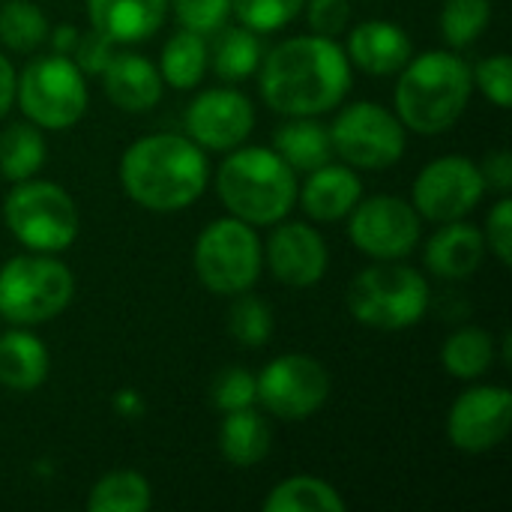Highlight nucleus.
I'll use <instances>...</instances> for the list:
<instances>
[{
  "mask_svg": "<svg viewBox=\"0 0 512 512\" xmlns=\"http://www.w3.org/2000/svg\"><path fill=\"white\" fill-rule=\"evenodd\" d=\"M261 96L285 117H321L351 90V60L330 36H294L261 57Z\"/></svg>",
  "mask_w": 512,
  "mask_h": 512,
  "instance_id": "f257e3e1",
  "label": "nucleus"
},
{
  "mask_svg": "<svg viewBox=\"0 0 512 512\" xmlns=\"http://www.w3.org/2000/svg\"><path fill=\"white\" fill-rule=\"evenodd\" d=\"M210 165L189 135L138 138L120 159V186L144 210L177 213L192 207L207 189Z\"/></svg>",
  "mask_w": 512,
  "mask_h": 512,
  "instance_id": "f03ea898",
  "label": "nucleus"
},
{
  "mask_svg": "<svg viewBox=\"0 0 512 512\" xmlns=\"http://www.w3.org/2000/svg\"><path fill=\"white\" fill-rule=\"evenodd\" d=\"M474 93L471 66L456 51H423L399 69L396 117L417 135H441L459 123Z\"/></svg>",
  "mask_w": 512,
  "mask_h": 512,
  "instance_id": "7ed1b4c3",
  "label": "nucleus"
},
{
  "mask_svg": "<svg viewBox=\"0 0 512 512\" xmlns=\"http://www.w3.org/2000/svg\"><path fill=\"white\" fill-rule=\"evenodd\" d=\"M297 171L267 147H234L216 171L222 207L246 225H276L297 204Z\"/></svg>",
  "mask_w": 512,
  "mask_h": 512,
  "instance_id": "20e7f679",
  "label": "nucleus"
},
{
  "mask_svg": "<svg viewBox=\"0 0 512 512\" xmlns=\"http://www.w3.org/2000/svg\"><path fill=\"white\" fill-rule=\"evenodd\" d=\"M345 303L357 324L381 333H399L426 318L432 291L414 267L378 261L351 279Z\"/></svg>",
  "mask_w": 512,
  "mask_h": 512,
  "instance_id": "39448f33",
  "label": "nucleus"
},
{
  "mask_svg": "<svg viewBox=\"0 0 512 512\" xmlns=\"http://www.w3.org/2000/svg\"><path fill=\"white\" fill-rule=\"evenodd\" d=\"M72 294L75 276L57 255H15L0 267V318L12 327H39L57 318Z\"/></svg>",
  "mask_w": 512,
  "mask_h": 512,
  "instance_id": "423d86ee",
  "label": "nucleus"
},
{
  "mask_svg": "<svg viewBox=\"0 0 512 512\" xmlns=\"http://www.w3.org/2000/svg\"><path fill=\"white\" fill-rule=\"evenodd\" d=\"M3 222L9 234L30 252L57 255L78 240L81 216L72 195L48 180H21L3 198Z\"/></svg>",
  "mask_w": 512,
  "mask_h": 512,
  "instance_id": "0eeeda50",
  "label": "nucleus"
},
{
  "mask_svg": "<svg viewBox=\"0 0 512 512\" xmlns=\"http://www.w3.org/2000/svg\"><path fill=\"white\" fill-rule=\"evenodd\" d=\"M192 264L198 282L207 291L219 297H237L258 282L264 267V246L255 234V225L228 216L210 222L198 234Z\"/></svg>",
  "mask_w": 512,
  "mask_h": 512,
  "instance_id": "6e6552de",
  "label": "nucleus"
},
{
  "mask_svg": "<svg viewBox=\"0 0 512 512\" xmlns=\"http://www.w3.org/2000/svg\"><path fill=\"white\" fill-rule=\"evenodd\" d=\"M21 114L39 129H69L87 111L84 72L66 54L36 57L15 81Z\"/></svg>",
  "mask_w": 512,
  "mask_h": 512,
  "instance_id": "1a4fd4ad",
  "label": "nucleus"
},
{
  "mask_svg": "<svg viewBox=\"0 0 512 512\" xmlns=\"http://www.w3.org/2000/svg\"><path fill=\"white\" fill-rule=\"evenodd\" d=\"M327 129L333 153H339L345 165L363 171H384L396 165L408 147L402 120L378 102H354L342 108Z\"/></svg>",
  "mask_w": 512,
  "mask_h": 512,
  "instance_id": "9d476101",
  "label": "nucleus"
},
{
  "mask_svg": "<svg viewBox=\"0 0 512 512\" xmlns=\"http://www.w3.org/2000/svg\"><path fill=\"white\" fill-rule=\"evenodd\" d=\"M420 213L411 201L399 195H372L360 198L348 213L351 243L375 261H402L408 258L423 234Z\"/></svg>",
  "mask_w": 512,
  "mask_h": 512,
  "instance_id": "9b49d317",
  "label": "nucleus"
},
{
  "mask_svg": "<svg viewBox=\"0 0 512 512\" xmlns=\"http://www.w3.org/2000/svg\"><path fill=\"white\" fill-rule=\"evenodd\" d=\"M255 384L261 408L288 423L309 420L330 396V372L309 354H282L270 360Z\"/></svg>",
  "mask_w": 512,
  "mask_h": 512,
  "instance_id": "f8f14e48",
  "label": "nucleus"
},
{
  "mask_svg": "<svg viewBox=\"0 0 512 512\" xmlns=\"http://www.w3.org/2000/svg\"><path fill=\"white\" fill-rule=\"evenodd\" d=\"M486 195L480 165L465 156H441L429 162L411 189V204L420 219L429 222H456L465 219Z\"/></svg>",
  "mask_w": 512,
  "mask_h": 512,
  "instance_id": "ddd939ff",
  "label": "nucleus"
},
{
  "mask_svg": "<svg viewBox=\"0 0 512 512\" xmlns=\"http://www.w3.org/2000/svg\"><path fill=\"white\" fill-rule=\"evenodd\" d=\"M512 426V393L507 387L465 390L447 414V438L456 450L480 456L507 441Z\"/></svg>",
  "mask_w": 512,
  "mask_h": 512,
  "instance_id": "4468645a",
  "label": "nucleus"
},
{
  "mask_svg": "<svg viewBox=\"0 0 512 512\" xmlns=\"http://www.w3.org/2000/svg\"><path fill=\"white\" fill-rule=\"evenodd\" d=\"M255 126L252 102L231 87H210L186 108V135L201 150H234Z\"/></svg>",
  "mask_w": 512,
  "mask_h": 512,
  "instance_id": "2eb2a0df",
  "label": "nucleus"
},
{
  "mask_svg": "<svg viewBox=\"0 0 512 512\" xmlns=\"http://www.w3.org/2000/svg\"><path fill=\"white\" fill-rule=\"evenodd\" d=\"M264 264L288 288H312L324 279L330 252L318 228L306 222H276L264 246Z\"/></svg>",
  "mask_w": 512,
  "mask_h": 512,
  "instance_id": "dca6fc26",
  "label": "nucleus"
},
{
  "mask_svg": "<svg viewBox=\"0 0 512 512\" xmlns=\"http://www.w3.org/2000/svg\"><path fill=\"white\" fill-rule=\"evenodd\" d=\"M414 57L411 36L393 21H363L348 36V60L369 75H396Z\"/></svg>",
  "mask_w": 512,
  "mask_h": 512,
  "instance_id": "f3484780",
  "label": "nucleus"
},
{
  "mask_svg": "<svg viewBox=\"0 0 512 512\" xmlns=\"http://www.w3.org/2000/svg\"><path fill=\"white\" fill-rule=\"evenodd\" d=\"M486 258V237L465 219L444 222L426 243V267L447 282H462L480 270Z\"/></svg>",
  "mask_w": 512,
  "mask_h": 512,
  "instance_id": "a211bd4d",
  "label": "nucleus"
},
{
  "mask_svg": "<svg viewBox=\"0 0 512 512\" xmlns=\"http://www.w3.org/2000/svg\"><path fill=\"white\" fill-rule=\"evenodd\" d=\"M102 84H105V96L120 111H132V114L150 111L162 99V87H165L159 69L147 57L129 51H114V57L102 69Z\"/></svg>",
  "mask_w": 512,
  "mask_h": 512,
  "instance_id": "6ab92c4d",
  "label": "nucleus"
},
{
  "mask_svg": "<svg viewBox=\"0 0 512 512\" xmlns=\"http://www.w3.org/2000/svg\"><path fill=\"white\" fill-rule=\"evenodd\" d=\"M90 27L117 45L150 39L165 15L168 0H87Z\"/></svg>",
  "mask_w": 512,
  "mask_h": 512,
  "instance_id": "aec40b11",
  "label": "nucleus"
},
{
  "mask_svg": "<svg viewBox=\"0 0 512 512\" xmlns=\"http://www.w3.org/2000/svg\"><path fill=\"white\" fill-rule=\"evenodd\" d=\"M363 198V183L351 165H321L309 171L300 189V207L315 222H339L345 219L357 201Z\"/></svg>",
  "mask_w": 512,
  "mask_h": 512,
  "instance_id": "412c9836",
  "label": "nucleus"
},
{
  "mask_svg": "<svg viewBox=\"0 0 512 512\" xmlns=\"http://www.w3.org/2000/svg\"><path fill=\"white\" fill-rule=\"evenodd\" d=\"M51 369L48 348L27 327L0 333V387L15 393H33L45 384Z\"/></svg>",
  "mask_w": 512,
  "mask_h": 512,
  "instance_id": "4be33fe9",
  "label": "nucleus"
},
{
  "mask_svg": "<svg viewBox=\"0 0 512 512\" xmlns=\"http://www.w3.org/2000/svg\"><path fill=\"white\" fill-rule=\"evenodd\" d=\"M270 447H273V435L258 411L240 408L225 414L219 426V453L225 456L228 465L255 468L270 456Z\"/></svg>",
  "mask_w": 512,
  "mask_h": 512,
  "instance_id": "5701e85b",
  "label": "nucleus"
},
{
  "mask_svg": "<svg viewBox=\"0 0 512 512\" xmlns=\"http://www.w3.org/2000/svg\"><path fill=\"white\" fill-rule=\"evenodd\" d=\"M273 150L294 168V171H315L330 162L333 144L330 129L321 126L315 117H291L273 135Z\"/></svg>",
  "mask_w": 512,
  "mask_h": 512,
  "instance_id": "b1692460",
  "label": "nucleus"
},
{
  "mask_svg": "<svg viewBox=\"0 0 512 512\" xmlns=\"http://www.w3.org/2000/svg\"><path fill=\"white\" fill-rule=\"evenodd\" d=\"M207 51H210V66H213L216 78H222V81L249 78L252 72H258L261 57H264L258 33L249 30L246 24H237V27L222 24L216 30L213 48H207Z\"/></svg>",
  "mask_w": 512,
  "mask_h": 512,
  "instance_id": "393cba45",
  "label": "nucleus"
},
{
  "mask_svg": "<svg viewBox=\"0 0 512 512\" xmlns=\"http://www.w3.org/2000/svg\"><path fill=\"white\" fill-rule=\"evenodd\" d=\"M210 66V51H207V42L201 33H192V30H177L162 54H159V75H162V84L174 87V90H192L198 87V81L204 78Z\"/></svg>",
  "mask_w": 512,
  "mask_h": 512,
  "instance_id": "a878e982",
  "label": "nucleus"
},
{
  "mask_svg": "<svg viewBox=\"0 0 512 512\" xmlns=\"http://www.w3.org/2000/svg\"><path fill=\"white\" fill-rule=\"evenodd\" d=\"M495 336L483 327H462L456 330L444 348L441 363L459 381H477L495 366Z\"/></svg>",
  "mask_w": 512,
  "mask_h": 512,
  "instance_id": "bb28decb",
  "label": "nucleus"
},
{
  "mask_svg": "<svg viewBox=\"0 0 512 512\" xmlns=\"http://www.w3.org/2000/svg\"><path fill=\"white\" fill-rule=\"evenodd\" d=\"M342 495L321 477H288L264 498V512H342Z\"/></svg>",
  "mask_w": 512,
  "mask_h": 512,
  "instance_id": "cd10ccee",
  "label": "nucleus"
},
{
  "mask_svg": "<svg viewBox=\"0 0 512 512\" xmlns=\"http://www.w3.org/2000/svg\"><path fill=\"white\" fill-rule=\"evenodd\" d=\"M45 138L33 123H12L0 132V174L9 183L30 180L45 165Z\"/></svg>",
  "mask_w": 512,
  "mask_h": 512,
  "instance_id": "c85d7f7f",
  "label": "nucleus"
},
{
  "mask_svg": "<svg viewBox=\"0 0 512 512\" xmlns=\"http://www.w3.org/2000/svg\"><path fill=\"white\" fill-rule=\"evenodd\" d=\"M153 504L150 483L138 471H111L90 489V512H144Z\"/></svg>",
  "mask_w": 512,
  "mask_h": 512,
  "instance_id": "c756f323",
  "label": "nucleus"
},
{
  "mask_svg": "<svg viewBox=\"0 0 512 512\" xmlns=\"http://www.w3.org/2000/svg\"><path fill=\"white\" fill-rule=\"evenodd\" d=\"M48 30L51 24L45 12L30 0H6V6L0 9V42L9 51H36L48 39Z\"/></svg>",
  "mask_w": 512,
  "mask_h": 512,
  "instance_id": "7c9ffc66",
  "label": "nucleus"
},
{
  "mask_svg": "<svg viewBox=\"0 0 512 512\" xmlns=\"http://www.w3.org/2000/svg\"><path fill=\"white\" fill-rule=\"evenodd\" d=\"M492 21V0H444L441 33L450 48L474 45Z\"/></svg>",
  "mask_w": 512,
  "mask_h": 512,
  "instance_id": "2f4dec72",
  "label": "nucleus"
},
{
  "mask_svg": "<svg viewBox=\"0 0 512 512\" xmlns=\"http://www.w3.org/2000/svg\"><path fill=\"white\" fill-rule=\"evenodd\" d=\"M228 330L231 336L246 348H264L273 336V315L270 306L261 297H252L249 291L237 294L228 312Z\"/></svg>",
  "mask_w": 512,
  "mask_h": 512,
  "instance_id": "473e14b6",
  "label": "nucleus"
},
{
  "mask_svg": "<svg viewBox=\"0 0 512 512\" xmlns=\"http://www.w3.org/2000/svg\"><path fill=\"white\" fill-rule=\"evenodd\" d=\"M303 3L306 0H231V12L249 30L270 33L288 27L303 12Z\"/></svg>",
  "mask_w": 512,
  "mask_h": 512,
  "instance_id": "72a5a7b5",
  "label": "nucleus"
},
{
  "mask_svg": "<svg viewBox=\"0 0 512 512\" xmlns=\"http://www.w3.org/2000/svg\"><path fill=\"white\" fill-rule=\"evenodd\" d=\"M213 405L228 414V411H240V408H252L258 402V384L255 375H249L243 366H231L225 372H219V378L213 381Z\"/></svg>",
  "mask_w": 512,
  "mask_h": 512,
  "instance_id": "f704fd0d",
  "label": "nucleus"
},
{
  "mask_svg": "<svg viewBox=\"0 0 512 512\" xmlns=\"http://www.w3.org/2000/svg\"><path fill=\"white\" fill-rule=\"evenodd\" d=\"M168 9H174L183 30L210 36L228 21L231 0H168Z\"/></svg>",
  "mask_w": 512,
  "mask_h": 512,
  "instance_id": "c9c22d12",
  "label": "nucleus"
},
{
  "mask_svg": "<svg viewBox=\"0 0 512 512\" xmlns=\"http://www.w3.org/2000/svg\"><path fill=\"white\" fill-rule=\"evenodd\" d=\"M474 87L498 108H510L512 102V63L507 54H492L471 69Z\"/></svg>",
  "mask_w": 512,
  "mask_h": 512,
  "instance_id": "e433bc0d",
  "label": "nucleus"
},
{
  "mask_svg": "<svg viewBox=\"0 0 512 512\" xmlns=\"http://www.w3.org/2000/svg\"><path fill=\"white\" fill-rule=\"evenodd\" d=\"M303 9H306V21H309L312 33H318V36L336 39L351 21L348 0H306Z\"/></svg>",
  "mask_w": 512,
  "mask_h": 512,
  "instance_id": "4c0bfd02",
  "label": "nucleus"
},
{
  "mask_svg": "<svg viewBox=\"0 0 512 512\" xmlns=\"http://www.w3.org/2000/svg\"><path fill=\"white\" fill-rule=\"evenodd\" d=\"M486 246L489 252L504 264H512V201L507 195H501V201L492 207L489 219H486Z\"/></svg>",
  "mask_w": 512,
  "mask_h": 512,
  "instance_id": "58836bf2",
  "label": "nucleus"
},
{
  "mask_svg": "<svg viewBox=\"0 0 512 512\" xmlns=\"http://www.w3.org/2000/svg\"><path fill=\"white\" fill-rule=\"evenodd\" d=\"M114 51H117V42H111L108 36H102L99 30L90 27L87 33L78 36V45L72 51V60H75V66L84 75H102V69L114 57Z\"/></svg>",
  "mask_w": 512,
  "mask_h": 512,
  "instance_id": "ea45409f",
  "label": "nucleus"
},
{
  "mask_svg": "<svg viewBox=\"0 0 512 512\" xmlns=\"http://www.w3.org/2000/svg\"><path fill=\"white\" fill-rule=\"evenodd\" d=\"M480 174H483V183L501 195H507L512 189V156L510 150H492L483 165H480Z\"/></svg>",
  "mask_w": 512,
  "mask_h": 512,
  "instance_id": "a19ab883",
  "label": "nucleus"
},
{
  "mask_svg": "<svg viewBox=\"0 0 512 512\" xmlns=\"http://www.w3.org/2000/svg\"><path fill=\"white\" fill-rule=\"evenodd\" d=\"M78 36H81V30L75 24H57L54 30H48L45 42H51L54 54H66L69 57L75 51V45H78Z\"/></svg>",
  "mask_w": 512,
  "mask_h": 512,
  "instance_id": "79ce46f5",
  "label": "nucleus"
},
{
  "mask_svg": "<svg viewBox=\"0 0 512 512\" xmlns=\"http://www.w3.org/2000/svg\"><path fill=\"white\" fill-rule=\"evenodd\" d=\"M15 81H18L15 66L9 63V57L0 54V117H3V114L9 111V105L15 102Z\"/></svg>",
  "mask_w": 512,
  "mask_h": 512,
  "instance_id": "37998d69",
  "label": "nucleus"
},
{
  "mask_svg": "<svg viewBox=\"0 0 512 512\" xmlns=\"http://www.w3.org/2000/svg\"><path fill=\"white\" fill-rule=\"evenodd\" d=\"M0 324H3V318H0Z\"/></svg>",
  "mask_w": 512,
  "mask_h": 512,
  "instance_id": "c03bdc74",
  "label": "nucleus"
}]
</instances>
